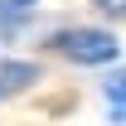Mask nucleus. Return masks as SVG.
<instances>
[{"instance_id":"obj_4","label":"nucleus","mask_w":126,"mask_h":126,"mask_svg":"<svg viewBox=\"0 0 126 126\" xmlns=\"http://www.w3.org/2000/svg\"><path fill=\"white\" fill-rule=\"evenodd\" d=\"M102 102H107V116L116 126H126V68H116L107 82H102Z\"/></svg>"},{"instance_id":"obj_6","label":"nucleus","mask_w":126,"mask_h":126,"mask_svg":"<svg viewBox=\"0 0 126 126\" xmlns=\"http://www.w3.org/2000/svg\"><path fill=\"white\" fill-rule=\"evenodd\" d=\"M29 5H39V0H29Z\"/></svg>"},{"instance_id":"obj_1","label":"nucleus","mask_w":126,"mask_h":126,"mask_svg":"<svg viewBox=\"0 0 126 126\" xmlns=\"http://www.w3.org/2000/svg\"><path fill=\"white\" fill-rule=\"evenodd\" d=\"M48 48L58 58L78 63V68H107V63L121 58V44L111 29H97V24H68V29L48 34Z\"/></svg>"},{"instance_id":"obj_2","label":"nucleus","mask_w":126,"mask_h":126,"mask_svg":"<svg viewBox=\"0 0 126 126\" xmlns=\"http://www.w3.org/2000/svg\"><path fill=\"white\" fill-rule=\"evenodd\" d=\"M34 82H39V63H29V58H0V102L29 92Z\"/></svg>"},{"instance_id":"obj_3","label":"nucleus","mask_w":126,"mask_h":126,"mask_svg":"<svg viewBox=\"0 0 126 126\" xmlns=\"http://www.w3.org/2000/svg\"><path fill=\"white\" fill-rule=\"evenodd\" d=\"M34 19V5L29 0H0V39H19Z\"/></svg>"},{"instance_id":"obj_5","label":"nucleus","mask_w":126,"mask_h":126,"mask_svg":"<svg viewBox=\"0 0 126 126\" xmlns=\"http://www.w3.org/2000/svg\"><path fill=\"white\" fill-rule=\"evenodd\" d=\"M97 15H111V19H126V0H92Z\"/></svg>"}]
</instances>
